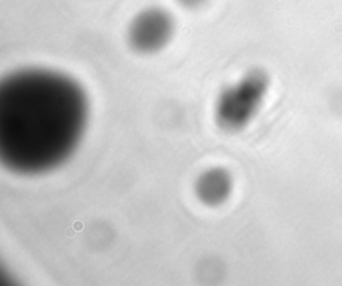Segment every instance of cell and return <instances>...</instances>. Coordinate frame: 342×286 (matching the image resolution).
<instances>
[{
    "instance_id": "1",
    "label": "cell",
    "mask_w": 342,
    "mask_h": 286,
    "mask_svg": "<svg viewBox=\"0 0 342 286\" xmlns=\"http://www.w3.org/2000/svg\"><path fill=\"white\" fill-rule=\"evenodd\" d=\"M87 96L74 79L26 68L0 84V158L18 174H41L71 156L86 130Z\"/></svg>"
},
{
    "instance_id": "2",
    "label": "cell",
    "mask_w": 342,
    "mask_h": 286,
    "mask_svg": "<svg viewBox=\"0 0 342 286\" xmlns=\"http://www.w3.org/2000/svg\"><path fill=\"white\" fill-rule=\"evenodd\" d=\"M266 78L259 71L246 74L235 86L219 96L217 104V122L227 131L243 128L254 116L266 91Z\"/></svg>"
},
{
    "instance_id": "3",
    "label": "cell",
    "mask_w": 342,
    "mask_h": 286,
    "mask_svg": "<svg viewBox=\"0 0 342 286\" xmlns=\"http://www.w3.org/2000/svg\"><path fill=\"white\" fill-rule=\"evenodd\" d=\"M174 19L166 9L151 7L136 15L128 27V43L139 54H155L172 39Z\"/></svg>"
},
{
    "instance_id": "4",
    "label": "cell",
    "mask_w": 342,
    "mask_h": 286,
    "mask_svg": "<svg viewBox=\"0 0 342 286\" xmlns=\"http://www.w3.org/2000/svg\"><path fill=\"white\" fill-rule=\"evenodd\" d=\"M233 181L225 168L214 167L200 174L195 183V193L202 203L218 206L223 203L231 194Z\"/></svg>"
},
{
    "instance_id": "5",
    "label": "cell",
    "mask_w": 342,
    "mask_h": 286,
    "mask_svg": "<svg viewBox=\"0 0 342 286\" xmlns=\"http://www.w3.org/2000/svg\"><path fill=\"white\" fill-rule=\"evenodd\" d=\"M178 1L180 6L186 7V8H198L206 3V0H178Z\"/></svg>"
}]
</instances>
